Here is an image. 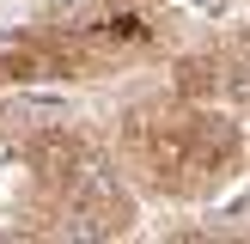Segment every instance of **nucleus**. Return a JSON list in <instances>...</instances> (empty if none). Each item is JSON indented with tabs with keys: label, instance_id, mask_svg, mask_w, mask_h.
I'll return each instance as SVG.
<instances>
[{
	"label": "nucleus",
	"instance_id": "obj_1",
	"mask_svg": "<svg viewBox=\"0 0 250 244\" xmlns=\"http://www.w3.org/2000/svg\"><path fill=\"white\" fill-rule=\"evenodd\" d=\"M128 165L141 171L153 189L165 195H208L238 171V128L214 110H189V104H159L128 116Z\"/></svg>",
	"mask_w": 250,
	"mask_h": 244
}]
</instances>
